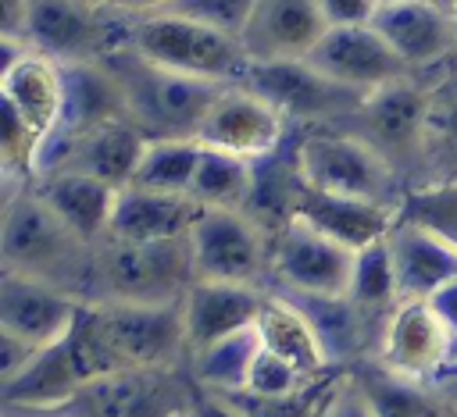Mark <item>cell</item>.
<instances>
[{"mask_svg":"<svg viewBox=\"0 0 457 417\" xmlns=\"http://www.w3.org/2000/svg\"><path fill=\"white\" fill-rule=\"evenodd\" d=\"M325 32L328 21L318 0H257L239 43L257 64L303 61Z\"/></svg>","mask_w":457,"mask_h":417,"instance_id":"e0dca14e","label":"cell"},{"mask_svg":"<svg viewBox=\"0 0 457 417\" xmlns=\"http://www.w3.org/2000/svg\"><path fill=\"white\" fill-rule=\"evenodd\" d=\"M357 253L303 221L271 235V278L289 296H346Z\"/></svg>","mask_w":457,"mask_h":417,"instance_id":"30bf717a","label":"cell"},{"mask_svg":"<svg viewBox=\"0 0 457 417\" xmlns=\"http://www.w3.org/2000/svg\"><path fill=\"white\" fill-rule=\"evenodd\" d=\"M132 18L136 14H121L96 0H29L21 39L57 64L104 61L129 43Z\"/></svg>","mask_w":457,"mask_h":417,"instance_id":"52a82bcc","label":"cell"},{"mask_svg":"<svg viewBox=\"0 0 457 417\" xmlns=\"http://www.w3.org/2000/svg\"><path fill=\"white\" fill-rule=\"evenodd\" d=\"M289 128H293L289 118L271 100H264L250 86L236 82V86H225L218 93L196 139L204 146L228 150V153L246 157V160H264V157L282 150Z\"/></svg>","mask_w":457,"mask_h":417,"instance_id":"5bb4252c","label":"cell"},{"mask_svg":"<svg viewBox=\"0 0 457 417\" xmlns=\"http://www.w3.org/2000/svg\"><path fill=\"white\" fill-rule=\"evenodd\" d=\"M257 331H261L264 349H271L275 356L293 364L311 381H318L332 364L314 321L303 314L300 303H293L282 292H268L264 296V307H261V317H257Z\"/></svg>","mask_w":457,"mask_h":417,"instance_id":"4316f807","label":"cell"},{"mask_svg":"<svg viewBox=\"0 0 457 417\" xmlns=\"http://www.w3.org/2000/svg\"><path fill=\"white\" fill-rule=\"evenodd\" d=\"M32 185L75 235H82L93 246L107 239L121 189H114L86 171H46V175H36Z\"/></svg>","mask_w":457,"mask_h":417,"instance_id":"603a6c76","label":"cell"},{"mask_svg":"<svg viewBox=\"0 0 457 417\" xmlns=\"http://www.w3.org/2000/svg\"><path fill=\"white\" fill-rule=\"evenodd\" d=\"M386 43L400 53L411 75H432L457 57V21L453 14L432 7L428 0H411L400 7H382L371 21Z\"/></svg>","mask_w":457,"mask_h":417,"instance_id":"ac0fdd59","label":"cell"},{"mask_svg":"<svg viewBox=\"0 0 457 417\" xmlns=\"http://www.w3.org/2000/svg\"><path fill=\"white\" fill-rule=\"evenodd\" d=\"M204 143L200 139H150L132 185L168 196H189Z\"/></svg>","mask_w":457,"mask_h":417,"instance_id":"d6a6232c","label":"cell"},{"mask_svg":"<svg viewBox=\"0 0 457 417\" xmlns=\"http://www.w3.org/2000/svg\"><path fill=\"white\" fill-rule=\"evenodd\" d=\"M328 29L332 25H371L378 14V0H318Z\"/></svg>","mask_w":457,"mask_h":417,"instance_id":"74e56055","label":"cell"},{"mask_svg":"<svg viewBox=\"0 0 457 417\" xmlns=\"http://www.w3.org/2000/svg\"><path fill=\"white\" fill-rule=\"evenodd\" d=\"M196 282L189 235L164 242L104 239L93 253L89 299L114 303H182ZM86 299V303H89Z\"/></svg>","mask_w":457,"mask_h":417,"instance_id":"277c9868","label":"cell"},{"mask_svg":"<svg viewBox=\"0 0 457 417\" xmlns=\"http://www.w3.org/2000/svg\"><path fill=\"white\" fill-rule=\"evenodd\" d=\"M453 356H457V342H453Z\"/></svg>","mask_w":457,"mask_h":417,"instance_id":"c3c4849f","label":"cell"},{"mask_svg":"<svg viewBox=\"0 0 457 417\" xmlns=\"http://www.w3.org/2000/svg\"><path fill=\"white\" fill-rule=\"evenodd\" d=\"M425 78L421 182H457V57Z\"/></svg>","mask_w":457,"mask_h":417,"instance_id":"d4e9b609","label":"cell"},{"mask_svg":"<svg viewBox=\"0 0 457 417\" xmlns=\"http://www.w3.org/2000/svg\"><path fill=\"white\" fill-rule=\"evenodd\" d=\"M68 342L86 378L114 371H171L189 364L182 303H82Z\"/></svg>","mask_w":457,"mask_h":417,"instance_id":"6da1fadb","label":"cell"},{"mask_svg":"<svg viewBox=\"0 0 457 417\" xmlns=\"http://www.w3.org/2000/svg\"><path fill=\"white\" fill-rule=\"evenodd\" d=\"M443 417H457V410H450V406H446V413H443Z\"/></svg>","mask_w":457,"mask_h":417,"instance_id":"7dc6e473","label":"cell"},{"mask_svg":"<svg viewBox=\"0 0 457 417\" xmlns=\"http://www.w3.org/2000/svg\"><path fill=\"white\" fill-rule=\"evenodd\" d=\"M364 139L400 178L403 185L421 182V135H425V78L407 75L386 89H375L361 107L339 125Z\"/></svg>","mask_w":457,"mask_h":417,"instance_id":"ba28073f","label":"cell"},{"mask_svg":"<svg viewBox=\"0 0 457 417\" xmlns=\"http://www.w3.org/2000/svg\"><path fill=\"white\" fill-rule=\"evenodd\" d=\"M196 282L261 285L271 278V239L246 210L200 207L189 228Z\"/></svg>","mask_w":457,"mask_h":417,"instance_id":"9c48e42d","label":"cell"},{"mask_svg":"<svg viewBox=\"0 0 457 417\" xmlns=\"http://www.w3.org/2000/svg\"><path fill=\"white\" fill-rule=\"evenodd\" d=\"M243 86H250L253 93H261L264 100H271L289 125H343L364 96L328 82L325 75H318L307 61H271V64H250Z\"/></svg>","mask_w":457,"mask_h":417,"instance_id":"8fae6325","label":"cell"},{"mask_svg":"<svg viewBox=\"0 0 457 417\" xmlns=\"http://www.w3.org/2000/svg\"><path fill=\"white\" fill-rule=\"evenodd\" d=\"M400 4H411V0H378V11L382 7H400Z\"/></svg>","mask_w":457,"mask_h":417,"instance_id":"bcb514c9","label":"cell"},{"mask_svg":"<svg viewBox=\"0 0 457 417\" xmlns=\"http://www.w3.org/2000/svg\"><path fill=\"white\" fill-rule=\"evenodd\" d=\"M311 388V378H303L293 364H286L282 356H275L271 349H264L261 342V353L253 360V371H250V381L243 392H253V396H268V399H282V396H296Z\"/></svg>","mask_w":457,"mask_h":417,"instance_id":"d590c367","label":"cell"},{"mask_svg":"<svg viewBox=\"0 0 457 417\" xmlns=\"http://www.w3.org/2000/svg\"><path fill=\"white\" fill-rule=\"evenodd\" d=\"M261 285H239V282H193V289L182 299L186 317V342L189 356L232 331L253 328L264 307Z\"/></svg>","mask_w":457,"mask_h":417,"instance_id":"ffe728a7","label":"cell"},{"mask_svg":"<svg viewBox=\"0 0 457 417\" xmlns=\"http://www.w3.org/2000/svg\"><path fill=\"white\" fill-rule=\"evenodd\" d=\"M193 378L171 371H114L93 378L71 410L79 417H182L193 399Z\"/></svg>","mask_w":457,"mask_h":417,"instance_id":"4fadbf2b","label":"cell"},{"mask_svg":"<svg viewBox=\"0 0 457 417\" xmlns=\"http://www.w3.org/2000/svg\"><path fill=\"white\" fill-rule=\"evenodd\" d=\"M453 21H457V11H453Z\"/></svg>","mask_w":457,"mask_h":417,"instance_id":"681fc988","label":"cell"},{"mask_svg":"<svg viewBox=\"0 0 457 417\" xmlns=\"http://www.w3.org/2000/svg\"><path fill=\"white\" fill-rule=\"evenodd\" d=\"M428 385L436 388V396H439L450 410H457V356H453V360H450V364H446V367H443Z\"/></svg>","mask_w":457,"mask_h":417,"instance_id":"60d3db41","label":"cell"},{"mask_svg":"<svg viewBox=\"0 0 457 417\" xmlns=\"http://www.w3.org/2000/svg\"><path fill=\"white\" fill-rule=\"evenodd\" d=\"M453 342L457 335L432 299H403L382 328L375 360L396 374L432 381L453 360Z\"/></svg>","mask_w":457,"mask_h":417,"instance_id":"9a60e30c","label":"cell"},{"mask_svg":"<svg viewBox=\"0 0 457 417\" xmlns=\"http://www.w3.org/2000/svg\"><path fill=\"white\" fill-rule=\"evenodd\" d=\"M4 417H79L71 406L61 410H29V406H4Z\"/></svg>","mask_w":457,"mask_h":417,"instance_id":"ee69618b","label":"cell"},{"mask_svg":"<svg viewBox=\"0 0 457 417\" xmlns=\"http://www.w3.org/2000/svg\"><path fill=\"white\" fill-rule=\"evenodd\" d=\"M350 378L357 381L375 417H443L446 413V403L436 396L428 381L396 374L378 360L361 364Z\"/></svg>","mask_w":457,"mask_h":417,"instance_id":"f1b7e54d","label":"cell"},{"mask_svg":"<svg viewBox=\"0 0 457 417\" xmlns=\"http://www.w3.org/2000/svg\"><path fill=\"white\" fill-rule=\"evenodd\" d=\"M300 178L318 192L357 196L371 203L396 207L403 203V178L353 132L339 125H311L293 143Z\"/></svg>","mask_w":457,"mask_h":417,"instance_id":"5b68a950","label":"cell"},{"mask_svg":"<svg viewBox=\"0 0 457 417\" xmlns=\"http://www.w3.org/2000/svg\"><path fill=\"white\" fill-rule=\"evenodd\" d=\"M432 7H439V11H446V14H453L457 11V0H428Z\"/></svg>","mask_w":457,"mask_h":417,"instance_id":"f6af8a7d","label":"cell"},{"mask_svg":"<svg viewBox=\"0 0 457 417\" xmlns=\"http://www.w3.org/2000/svg\"><path fill=\"white\" fill-rule=\"evenodd\" d=\"M257 353H261V331L253 324V328L232 331V335L196 349L189 356V378H193L196 388H207V392H218V396L243 392L246 381H250Z\"/></svg>","mask_w":457,"mask_h":417,"instance_id":"f546056e","label":"cell"},{"mask_svg":"<svg viewBox=\"0 0 457 417\" xmlns=\"http://www.w3.org/2000/svg\"><path fill=\"white\" fill-rule=\"evenodd\" d=\"M303 61L318 75L357 96H371L375 89H386L411 75V68L375 25H332Z\"/></svg>","mask_w":457,"mask_h":417,"instance_id":"7c38bea8","label":"cell"},{"mask_svg":"<svg viewBox=\"0 0 457 417\" xmlns=\"http://www.w3.org/2000/svg\"><path fill=\"white\" fill-rule=\"evenodd\" d=\"M253 178H257V160L236 157L228 150L204 146L196 175H193V185H189V200L196 207L246 210L250 192H253Z\"/></svg>","mask_w":457,"mask_h":417,"instance_id":"4dcf8cb0","label":"cell"},{"mask_svg":"<svg viewBox=\"0 0 457 417\" xmlns=\"http://www.w3.org/2000/svg\"><path fill=\"white\" fill-rule=\"evenodd\" d=\"M125 46H132L139 57L161 68L207 78V82H221V86L243 82L253 64L236 36L200 25L193 18L171 14V11L136 14Z\"/></svg>","mask_w":457,"mask_h":417,"instance_id":"8992f818","label":"cell"},{"mask_svg":"<svg viewBox=\"0 0 457 417\" xmlns=\"http://www.w3.org/2000/svg\"><path fill=\"white\" fill-rule=\"evenodd\" d=\"M196 217H200V207L189 196H168V192H150V189L129 185L118 192V207H114L107 239L164 242V239L189 235Z\"/></svg>","mask_w":457,"mask_h":417,"instance_id":"484cf974","label":"cell"},{"mask_svg":"<svg viewBox=\"0 0 457 417\" xmlns=\"http://www.w3.org/2000/svg\"><path fill=\"white\" fill-rule=\"evenodd\" d=\"M293 221H303L311 228H318L321 235L343 242L346 249L361 253L375 242H382L393 225L400 221L396 207L386 203H371V200H357V196H336V192H318L311 185H303Z\"/></svg>","mask_w":457,"mask_h":417,"instance_id":"d6986e66","label":"cell"},{"mask_svg":"<svg viewBox=\"0 0 457 417\" xmlns=\"http://www.w3.org/2000/svg\"><path fill=\"white\" fill-rule=\"evenodd\" d=\"M314 417H375V413H371L368 399L361 396L357 381L353 378H343V381H336V385L325 388Z\"/></svg>","mask_w":457,"mask_h":417,"instance_id":"8d00e7d4","label":"cell"},{"mask_svg":"<svg viewBox=\"0 0 457 417\" xmlns=\"http://www.w3.org/2000/svg\"><path fill=\"white\" fill-rule=\"evenodd\" d=\"M129 118L125 96L114 82V75L100 61H82V64H64V110L54 128V135L43 143L46 146H64L100 125Z\"/></svg>","mask_w":457,"mask_h":417,"instance_id":"7402d4cb","label":"cell"},{"mask_svg":"<svg viewBox=\"0 0 457 417\" xmlns=\"http://www.w3.org/2000/svg\"><path fill=\"white\" fill-rule=\"evenodd\" d=\"M89 385L68 335L54 346H43L32 364L0 385L4 406H29V410H61L79 399V392Z\"/></svg>","mask_w":457,"mask_h":417,"instance_id":"cb8c5ba5","label":"cell"},{"mask_svg":"<svg viewBox=\"0 0 457 417\" xmlns=\"http://www.w3.org/2000/svg\"><path fill=\"white\" fill-rule=\"evenodd\" d=\"M100 64L114 75L125 96L129 121L146 139H196L211 103L225 89L221 82H207V78L161 68L139 57L132 46L107 53Z\"/></svg>","mask_w":457,"mask_h":417,"instance_id":"3957f363","label":"cell"},{"mask_svg":"<svg viewBox=\"0 0 457 417\" xmlns=\"http://www.w3.org/2000/svg\"><path fill=\"white\" fill-rule=\"evenodd\" d=\"M253 4L257 0H171L164 11L193 18L200 25H211L218 32H228V36L239 39L246 21H250V14H253Z\"/></svg>","mask_w":457,"mask_h":417,"instance_id":"e575fe53","label":"cell"},{"mask_svg":"<svg viewBox=\"0 0 457 417\" xmlns=\"http://www.w3.org/2000/svg\"><path fill=\"white\" fill-rule=\"evenodd\" d=\"M346 299L350 307L378 328H386L389 314L403 303L400 299V282H396V267H393V257H389V246L386 239L361 249L357 260H353V274H350V289H346Z\"/></svg>","mask_w":457,"mask_h":417,"instance_id":"1f68e13d","label":"cell"},{"mask_svg":"<svg viewBox=\"0 0 457 417\" xmlns=\"http://www.w3.org/2000/svg\"><path fill=\"white\" fill-rule=\"evenodd\" d=\"M400 217L418 221L457 246V182L411 185L400 203Z\"/></svg>","mask_w":457,"mask_h":417,"instance_id":"836d02e7","label":"cell"},{"mask_svg":"<svg viewBox=\"0 0 457 417\" xmlns=\"http://www.w3.org/2000/svg\"><path fill=\"white\" fill-rule=\"evenodd\" d=\"M182 417H189V413H182Z\"/></svg>","mask_w":457,"mask_h":417,"instance_id":"f907efd6","label":"cell"},{"mask_svg":"<svg viewBox=\"0 0 457 417\" xmlns=\"http://www.w3.org/2000/svg\"><path fill=\"white\" fill-rule=\"evenodd\" d=\"M104 7H114L121 14H154V11H164L171 0H96Z\"/></svg>","mask_w":457,"mask_h":417,"instance_id":"7bdbcfd3","label":"cell"},{"mask_svg":"<svg viewBox=\"0 0 457 417\" xmlns=\"http://www.w3.org/2000/svg\"><path fill=\"white\" fill-rule=\"evenodd\" d=\"M96 246L75 235L36 192L32 178L7 185L0 221V271L50 282L79 299H89Z\"/></svg>","mask_w":457,"mask_h":417,"instance_id":"7a4b0ae2","label":"cell"},{"mask_svg":"<svg viewBox=\"0 0 457 417\" xmlns=\"http://www.w3.org/2000/svg\"><path fill=\"white\" fill-rule=\"evenodd\" d=\"M189 417H246L228 396H218V392H207V388H193V399H189Z\"/></svg>","mask_w":457,"mask_h":417,"instance_id":"ab89813d","label":"cell"},{"mask_svg":"<svg viewBox=\"0 0 457 417\" xmlns=\"http://www.w3.org/2000/svg\"><path fill=\"white\" fill-rule=\"evenodd\" d=\"M86 299L14 271H0V331H11L32 346L61 342Z\"/></svg>","mask_w":457,"mask_h":417,"instance_id":"2e32d148","label":"cell"},{"mask_svg":"<svg viewBox=\"0 0 457 417\" xmlns=\"http://www.w3.org/2000/svg\"><path fill=\"white\" fill-rule=\"evenodd\" d=\"M36 353H39V346H32V342H25V339H18L11 331H0V385L18 378L32 364Z\"/></svg>","mask_w":457,"mask_h":417,"instance_id":"f35d334b","label":"cell"},{"mask_svg":"<svg viewBox=\"0 0 457 417\" xmlns=\"http://www.w3.org/2000/svg\"><path fill=\"white\" fill-rule=\"evenodd\" d=\"M386 246L396 267L400 299H432L450 282H457V246L432 228L400 217L386 235Z\"/></svg>","mask_w":457,"mask_h":417,"instance_id":"44dd1931","label":"cell"},{"mask_svg":"<svg viewBox=\"0 0 457 417\" xmlns=\"http://www.w3.org/2000/svg\"><path fill=\"white\" fill-rule=\"evenodd\" d=\"M0 89L4 103L18 110L46 143L64 110V64L29 50L11 71L0 75Z\"/></svg>","mask_w":457,"mask_h":417,"instance_id":"83f0119b","label":"cell"},{"mask_svg":"<svg viewBox=\"0 0 457 417\" xmlns=\"http://www.w3.org/2000/svg\"><path fill=\"white\" fill-rule=\"evenodd\" d=\"M432 307L443 314V321L453 328V335H457V282H450L443 292H436L432 296Z\"/></svg>","mask_w":457,"mask_h":417,"instance_id":"b9f144b4","label":"cell"}]
</instances>
